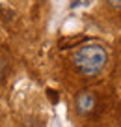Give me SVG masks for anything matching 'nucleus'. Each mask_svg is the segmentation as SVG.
<instances>
[{
	"mask_svg": "<svg viewBox=\"0 0 121 127\" xmlns=\"http://www.w3.org/2000/svg\"><path fill=\"white\" fill-rule=\"evenodd\" d=\"M73 65L84 77H97L108 62V52L99 43H88L73 52Z\"/></svg>",
	"mask_w": 121,
	"mask_h": 127,
	"instance_id": "f257e3e1",
	"label": "nucleus"
},
{
	"mask_svg": "<svg viewBox=\"0 0 121 127\" xmlns=\"http://www.w3.org/2000/svg\"><path fill=\"white\" fill-rule=\"evenodd\" d=\"M95 103H97L95 95L91 94L90 90H84V92H80V94L76 95L74 107H76V112H78L80 116H88V114L95 108Z\"/></svg>",
	"mask_w": 121,
	"mask_h": 127,
	"instance_id": "f03ea898",
	"label": "nucleus"
},
{
	"mask_svg": "<svg viewBox=\"0 0 121 127\" xmlns=\"http://www.w3.org/2000/svg\"><path fill=\"white\" fill-rule=\"evenodd\" d=\"M108 4L112 6V8H117V9H121V0H108Z\"/></svg>",
	"mask_w": 121,
	"mask_h": 127,
	"instance_id": "7ed1b4c3",
	"label": "nucleus"
}]
</instances>
